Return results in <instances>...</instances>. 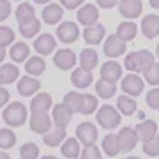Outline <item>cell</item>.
<instances>
[{
	"label": "cell",
	"instance_id": "cb8c5ba5",
	"mask_svg": "<svg viewBox=\"0 0 159 159\" xmlns=\"http://www.w3.org/2000/svg\"><path fill=\"white\" fill-rule=\"evenodd\" d=\"M51 106H53L51 96L46 94V92H39V94L32 99V102H30V110H32V111H48Z\"/></svg>",
	"mask_w": 159,
	"mask_h": 159
},
{
	"label": "cell",
	"instance_id": "5bb4252c",
	"mask_svg": "<svg viewBox=\"0 0 159 159\" xmlns=\"http://www.w3.org/2000/svg\"><path fill=\"white\" fill-rule=\"evenodd\" d=\"M55 46H57V41L51 34H41L34 41V50L39 55H50L51 51L55 50Z\"/></svg>",
	"mask_w": 159,
	"mask_h": 159
},
{
	"label": "cell",
	"instance_id": "3957f363",
	"mask_svg": "<svg viewBox=\"0 0 159 159\" xmlns=\"http://www.w3.org/2000/svg\"><path fill=\"white\" fill-rule=\"evenodd\" d=\"M97 122H99L101 127H104L108 131L115 129L120 124V111L117 108H113V106H110V104H104L97 111Z\"/></svg>",
	"mask_w": 159,
	"mask_h": 159
},
{
	"label": "cell",
	"instance_id": "6da1fadb",
	"mask_svg": "<svg viewBox=\"0 0 159 159\" xmlns=\"http://www.w3.org/2000/svg\"><path fill=\"white\" fill-rule=\"evenodd\" d=\"M156 62L154 60V55L148 50H138L129 53L124 60V66L127 71L131 73H145L152 64Z\"/></svg>",
	"mask_w": 159,
	"mask_h": 159
},
{
	"label": "cell",
	"instance_id": "db71d44e",
	"mask_svg": "<svg viewBox=\"0 0 159 159\" xmlns=\"http://www.w3.org/2000/svg\"><path fill=\"white\" fill-rule=\"evenodd\" d=\"M156 55L159 57V44H157V48H156Z\"/></svg>",
	"mask_w": 159,
	"mask_h": 159
},
{
	"label": "cell",
	"instance_id": "836d02e7",
	"mask_svg": "<svg viewBox=\"0 0 159 159\" xmlns=\"http://www.w3.org/2000/svg\"><path fill=\"white\" fill-rule=\"evenodd\" d=\"M39 30H41V23H39V20H37V18L30 20V21L20 23V32H21L23 37H34Z\"/></svg>",
	"mask_w": 159,
	"mask_h": 159
},
{
	"label": "cell",
	"instance_id": "7c38bea8",
	"mask_svg": "<svg viewBox=\"0 0 159 159\" xmlns=\"http://www.w3.org/2000/svg\"><path fill=\"white\" fill-rule=\"evenodd\" d=\"M53 62L57 66L58 69H62V71H67V69H73L74 64L78 62L76 60V55H74L73 50H67V48H64V50H58L55 53V58H53Z\"/></svg>",
	"mask_w": 159,
	"mask_h": 159
},
{
	"label": "cell",
	"instance_id": "9c48e42d",
	"mask_svg": "<svg viewBox=\"0 0 159 159\" xmlns=\"http://www.w3.org/2000/svg\"><path fill=\"white\" fill-rule=\"evenodd\" d=\"M73 110L69 108V104L66 102H60V104H55L53 106V124L58 125V127H67L71 119H73Z\"/></svg>",
	"mask_w": 159,
	"mask_h": 159
},
{
	"label": "cell",
	"instance_id": "44dd1931",
	"mask_svg": "<svg viewBox=\"0 0 159 159\" xmlns=\"http://www.w3.org/2000/svg\"><path fill=\"white\" fill-rule=\"evenodd\" d=\"M43 140L48 147H57L66 140V127H55V129H48L43 134Z\"/></svg>",
	"mask_w": 159,
	"mask_h": 159
},
{
	"label": "cell",
	"instance_id": "f907efd6",
	"mask_svg": "<svg viewBox=\"0 0 159 159\" xmlns=\"http://www.w3.org/2000/svg\"><path fill=\"white\" fill-rule=\"evenodd\" d=\"M7 157H9L7 152H2V150H0V159H7Z\"/></svg>",
	"mask_w": 159,
	"mask_h": 159
},
{
	"label": "cell",
	"instance_id": "f5cc1de1",
	"mask_svg": "<svg viewBox=\"0 0 159 159\" xmlns=\"http://www.w3.org/2000/svg\"><path fill=\"white\" fill-rule=\"evenodd\" d=\"M138 119H145V113H143V111H138Z\"/></svg>",
	"mask_w": 159,
	"mask_h": 159
},
{
	"label": "cell",
	"instance_id": "8fae6325",
	"mask_svg": "<svg viewBox=\"0 0 159 159\" xmlns=\"http://www.w3.org/2000/svg\"><path fill=\"white\" fill-rule=\"evenodd\" d=\"M117 6L124 18H138L143 11L142 0H119Z\"/></svg>",
	"mask_w": 159,
	"mask_h": 159
},
{
	"label": "cell",
	"instance_id": "7dc6e473",
	"mask_svg": "<svg viewBox=\"0 0 159 159\" xmlns=\"http://www.w3.org/2000/svg\"><path fill=\"white\" fill-rule=\"evenodd\" d=\"M6 102H9V92H7L6 89L0 87V108H4Z\"/></svg>",
	"mask_w": 159,
	"mask_h": 159
},
{
	"label": "cell",
	"instance_id": "ee69618b",
	"mask_svg": "<svg viewBox=\"0 0 159 159\" xmlns=\"http://www.w3.org/2000/svg\"><path fill=\"white\" fill-rule=\"evenodd\" d=\"M11 14V2L9 0H0V21H4Z\"/></svg>",
	"mask_w": 159,
	"mask_h": 159
},
{
	"label": "cell",
	"instance_id": "5b68a950",
	"mask_svg": "<svg viewBox=\"0 0 159 159\" xmlns=\"http://www.w3.org/2000/svg\"><path fill=\"white\" fill-rule=\"evenodd\" d=\"M125 48H127V46H125V41H122L117 34H113L104 41L102 51H104V55L108 58H117V57H120V55H124Z\"/></svg>",
	"mask_w": 159,
	"mask_h": 159
},
{
	"label": "cell",
	"instance_id": "d6a6232c",
	"mask_svg": "<svg viewBox=\"0 0 159 159\" xmlns=\"http://www.w3.org/2000/svg\"><path fill=\"white\" fill-rule=\"evenodd\" d=\"M35 18V11L34 7L30 6V4H20V7L16 9V20L18 23H25V21H30V20H34Z\"/></svg>",
	"mask_w": 159,
	"mask_h": 159
},
{
	"label": "cell",
	"instance_id": "ffe728a7",
	"mask_svg": "<svg viewBox=\"0 0 159 159\" xmlns=\"http://www.w3.org/2000/svg\"><path fill=\"white\" fill-rule=\"evenodd\" d=\"M39 89H41L39 80L32 78V76H25V78H21L20 81H18V92H20L21 96H25V97L35 94Z\"/></svg>",
	"mask_w": 159,
	"mask_h": 159
},
{
	"label": "cell",
	"instance_id": "c3c4849f",
	"mask_svg": "<svg viewBox=\"0 0 159 159\" xmlns=\"http://www.w3.org/2000/svg\"><path fill=\"white\" fill-rule=\"evenodd\" d=\"M4 58H6V50H4V46H0V64L4 62Z\"/></svg>",
	"mask_w": 159,
	"mask_h": 159
},
{
	"label": "cell",
	"instance_id": "52a82bcc",
	"mask_svg": "<svg viewBox=\"0 0 159 159\" xmlns=\"http://www.w3.org/2000/svg\"><path fill=\"white\" fill-rule=\"evenodd\" d=\"M76 138L78 142H81L83 145H94L97 140V127L92 122H81L76 127Z\"/></svg>",
	"mask_w": 159,
	"mask_h": 159
},
{
	"label": "cell",
	"instance_id": "ba28073f",
	"mask_svg": "<svg viewBox=\"0 0 159 159\" xmlns=\"http://www.w3.org/2000/svg\"><path fill=\"white\" fill-rule=\"evenodd\" d=\"M30 129L37 134H44L48 129H51V117L48 115V111H32Z\"/></svg>",
	"mask_w": 159,
	"mask_h": 159
},
{
	"label": "cell",
	"instance_id": "9f6ffc18",
	"mask_svg": "<svg viewBox=\"0 0 159 159\" xmlns=\"http://www.w3.org/2000/svg\"><path fill=\"white\" fill-rule=\"evenodd\" d=\"M0 85H2V76H0Z\"/></svg>",
	"mask_w": 159,
	"mask_h": 159
},
{
	"label": "cell",
	"instance_id": "ab89813d",
	"mask_svg": "<svg viewBox=\"0 0 159 159\" xmlns=\"http://www.w3.org/2000/svg\"><path fill=\"white\" fill-rule=\"evenodd\" d=\"M14 41V32L11 30V27H0V46H9Z\"/></svg>",
	"mask_w": 159,
	"mask_h": 159
},
{
	"label": "cell",
	"instance_id": "7a4b0ae2",
	"mask_svg": "<svg viewBox=\"0 0 159 159\" xmlns=\"http://www.w3.org/2000/svg\"><path fill=\"white\" fill-rule=\"evenodd\" d=\"M2 117L6 120V124H9L11 127H20L27 120V108L23 106L21 102H11L4 110V115Z\"/></svg>",
	"mask_w": 159,
	"mask_h": 159
},
{
	"label": "cell",
	"instance_id": "f6af8a7d",
	"mask_svg": "<svg viewBox=\"0 0 159 159\" xmlns=\"http://www.w3.org/2000/svg\"><path fill=\"white\" fill-rule=\"evenodd\" d=\"M85 0H60V4H62L66 9H76L78 6H81Z\"/></svg>",
	"mask_w": 159,
	"mask_h": 159
},
{
	"label": "cell",
	"instance_id": "f1b7e54d",
	"mask_svg": "<svg viewBox=\"0 0 159 159\" xmlns=\"http://www.w3.org/2000/svg\"><path fill=\"white\" fill-rule=\"evenodd\" d=\"M25 69H27V73L32 74V76H39V74L44 73L46 62L41 57H30L29 60H27V64H25Z\"/></svg>",
	"mask_w": 159,
	"mask_h": 159
},
{
	"label": "cell",
	"instance_id": "4fadbf2b",
	"mask_svg": "<svg viewBox=\"0 0 159 159\" xmlns=\"http://www.w3.org/2000/svg\"><path fill=\"white\" fill-rule=\"evenodd\" d=\"M78 21L83 25V27H90L94 23H97L99 20V11H97L96 6H92V4H85V6H81V9L78 11Z\"/></svg>",
	"mask_w": 159,
	"mask_h": 159
},
{
	"label": "cell",
	"instance_id": "e575fe53",
	"mask_svg": "<svg viewBox=\"0 0 159 159\" xmlns=\"http://www.w3.org/2000/svg\"><path fill=\"white\" fill-rule=\"evenodd\" d=\"M64 102L69 104V108L73 110V111H81V104H83V94H80V92H67L66 96H64Z\"/></svg>",
	"mask_w": 159,
	"mask_h": 159
},
{
	"label": "cell",
	"instance_id": "277c9868",
	"mask_svg": "<svg viewBox=\"0 0 159 159\" xmlns=\"http://www.w3.org/2000/svg\"><path fill=\"white\" fill-rule=\"evenodd\" d=\"M145 89V81H143L136 73H131V74H125L124 80H122V90L124 94L131 97H136L140 96Z\"/></svg>",
	"mask_w": 159,
	"mask_h": 159
},
{
	"label": "cell",
	"instance_id": "816d5d0a",
	"mask_svg": "<svg viewBox=\"0 0 159 159\" xmlns=\"http://www.w3.org/2000/svg\"><path fill=\"white\" fill-rule=\"evenodd\" d=\"M35 4H48V2H50V0H34Z\"/></svg>",
	"mask_w": 159,
	"mask_h": 159
},
{
	"label": "cell",
	"instance_id": "8d00e7d4",
	"mask_svg": "<svg viewBox=\"0 0 159 159\" xmlns=\"http://www.w3.org/2000/svg\"><path fill=\"white\" fill-rule=\"evenodd\" d=\"M97 108V99L92 94H83V104H81V113L83 115H90L94 113Z\"/></svg>",
	"mask_w": 159,
	"mask_h": 159
},
{
	"label": "cell",
	"instance_id": "7402d4cb",
	"mask_svg": "<svg viewBox=\"0 0 159 159\" xmlns=\"http://www.w3.org/2000/svg\"><path fill=\"white\" fill-rule=\"evenodd\" d=\"M97 62H99V57H97L96 50H92V48L81 50V53H80V67L92 71V69H96Z\"/></svg>",
	"mask_w": 159,
	"mask_h": 159
},
{
	"label": "cell",
	"instance_id": "8992f818",
	"mask_svg": "<svg viewBox=\"0 0 159 159\" xmlns=\"http://www.w3.org/2000/svg\"><path fill=\"white\" fill-rule=\"evenodd\" d=\"M117 142H119L120 152H131L138 143L136 131L133 129V127H124V129H120L119 134H117Z\"/></svg>",
	"mask_w": 159,
	"mask_h": 159
},
{
	"label": "cell",
	"instance_id": "11a10c76",
	"mask_svg": "<svg viewBox=\"0 0 159 159\" xmlns=\"http://www.w3.org/2000/svg\"><path fill=\"white\" fill-rule=\"evenodd\" d=\"M156 138H157V140H159V129H157V134H156Z\"/></svg>",
	"mask_w": 159,
	"mask_h": 159
},
{
	"label": "cell",
	"instance_id": "e0dca14e",
	"mask_svg": "<svg viewBox=\"0 0 159 159\" xmlns=\"http://www.w3.org/2000/svg\"><path fill=\"white\" fill-rule=\"evenodd\" d=\"M101 78L108 80V81H119L122 78V66L115 60H108L106 64H102L101 67Z\"/></svg>",
	"mask_w": 159,
	"mask_h": 159
},
{
	"label": "cell",
	"instance_id": "4dcf8cb0",
	"mask_svg": "<svg viewBox=\"0 0 159 159\" xmlns=\"http://www.w3.org/2000/svg\"><path fill=\"white\" fill-rule=\"evenodd\" d=\"M62 154L66 157H78L80 156V142L78 138H67V140H64L62 143Z\"/></svg>",
	"mask_w": 159,
	"mask_h": 159
},
{
	"label": "cell",
	"instance_id": "30bf717a",
	"mask_svg": "<svg viewBox=\"0 0 159 159\" xmlns=\"http://www.w3.org/2000/svg\"><path fill=\"white\" fill-rule=\"evenodd\" d=\"M57 35L62 43L71 44V43H74V41L80 37V29L74 21H64L57 29Z\"/></svg>",
	"mask_w": 159,
	"mask_h": 159
},
{
	"label": "cell",
	"instance_id": "60d3db41",
	"mask_svg": "<svg viewBox=\"0 0 159 159\" xmlns=\"http://www.w3.org/2000/svg\"><path fill=\"white\" fill-rule=\"evenodd\" d=\"M143 152L147 154V156H159V140L157 138L143 142Z\"/></svg>",
	"mask_w": 159,
	"mask_h": 159
},
{
	"label": "cell",
	"instance_id": "7bdbcfd3",
	"mask_svg": "<svg viewBox=\"0 0 159 159\" xmlns=\"http://www.w3.org/2000/svg\"><path fill=\"white\" fill-rule=\"evenodd\" d=\"M81 157L83 159H99L101 157V152H99V148L96 147V143H94V145H87L85 150L81 152Z\"/></svg>",
	"mask_w": 159,
	"mask_h": 159
},
{
	"label": "cell",
	"instance_id": "4316f807",
	"mask_svg": "<svg viewBox=\"0 0 159 159\" xmlns=\"http://www.w3.org/2000/svg\"><path fill=\"white\" fill-rule=\"evenodd\" d=\"M117 108H119V111L122 115H133L136 111V101L131 96H127V94L125 96H120L117 99Z\"/></svg>",
	"mask_w": 159,
	"mask_h": 159
},
{
	"label": "cell",
	"instance_id": "83f0119b",
	"mask_svg": "<svg viewBox=\"0 0 159 159\" xmlns=\"http://www.w3.org/2000/svg\"><path fill=\"white\" fill-rule=\"evenodd\" d=\"M102 150H104L106 156H111V157L120 152L119 142H117V134L110 133V134H106V136L102 138Z\"/></svg>",
	"mask_w": 159,
	"mask_h": 159
},
{
	"label": "cell",
	"instance_id": "bcb514c9",
	"mask_svg": "<svg viewBox=\"0 0 159 159\" xmlns=\"http://www.w3.org/2000/svg\"><path fill=\"white\" fill-rule=\"evenodd\" d=\"M119 0H97V6L102 7V9H111L113 6H117Z\"/></svg>",
	"mask_w": 159,
	"mask_h": 159
},
{
	"label": "cell",
	"instance_id": "f35d334b",
	"mask_svg": "<svg viewBox=\"0 0 159 159\" xmlns=\"http://www.w3.org/2000/svg\"><path fill=\"white\" fill-rule=\"evenodd\" d=\"M20 154H21L23 159H34L39 156V147L35 143H25L21 148H20Z\"/></svg>",
	"mask_w": 159,
	"mask_h": 159
},
{
	"label": "cell",
	"instance_id": "d4e9b609",
	"mask_svg": "<svg viewBox=\"0 0 159 159\" xmlns=\"http://www.w3.org/2000/svg\"><path fill=\"white\" fill-rule=\"evenodd\" d=\"M117 92V85L113 81H108V80H97L96 81V94L102 99H110V97L115 96Z\"/></svg>",
	"mask_w": 159,
	"mask_h": 159
},
{
	"label": "cell",
	"instance_id": "1f68e13d",
	"mask_svg": "<svg viewBox=\"0 0 159 159\" xmlns=\"http://www.w3.org/2000/svg\"><path fill=\"white\" fill-rule=\"evenodd\" d=\"M29 53H30V48L25 43H16L14 46H11V51H9V55H11L14 62H25Z\"/></svg>",
	"mask_w": 159,
	"mask_h": 159
},
{
	"label": "cell",
	"instance_id": "b9f144b4",
	"mask_svg": "<svg viewBox=\"0 0 159 159\" xmlns=\"http://www.w3.org/2000/svg\"><path fill=\"white\" fill-rule=\"evenodd\" d=\"M147 104L152 110H157L159 111V89H152L147 94Z\"/></svg>",
	"mask_w": 159,
	"mask_h": 159
},
{
	"label": "cell",
	"instance_id": "74e56055",
	"mask_svg": "<svg viewBox=\"0 0 159 159\" xmlns=\"http://www.w3.org/2000/svg\"><path fill=\"white\" fill-rule=\"evenodd\" d=\"M143 74H145V81L147 83H150V85H159V64L157 62H154Z\"/></svg>",
	"mask_w": 159,
	"mask_h": 159
},
{
	"label": "cell",
	"instance_id": "9a60e30c",
	"mask_svg": "<svg viewBox=\"0 0 159 159\" xmlns=\"http://www.w3.org/2000/svg\"><path fill=\"white\" fill-rule=\"evenodd\" d=\"M134 131H136L138 140L147 142V140L156 138V134H157V124H156L154 120H142V122L134 127Z\"/></svg>",
	"mask_w": 159,
	"mask_h": 159
},
{
	"label": "cell",
	"instance_id": "d6986e66",
	"mask_svg": "<svg viewBox=\"0 0 159 159\" xmlns=\"http://www.w3.org/2000/svg\"><path fill=\"white\" fill-rule=\"evenodd\" d=\"M92 80H94L92 71L83 69V67L74 69L73 74H71V81H73V85L76 87V89H87V87L92 83Z\"/></svg>",
	"mask_w": 159,
	"mask_h": 159
},
{
	"label": "cell",
	"instance_id": "603a6c76",
	"mask_svg": "<svg viewBox=\"0 0 159 159\" xmlns=\"http://www.w3.org/2000/svg\"><path fill=\"white\" fill-rule=\"evenodd\" d=\"M62 16H64V11L58 4H48V6L43 9V18H44V21L48 23V25L58 23L62 20Z\"/></svg>",
	"mask_w": 159,
	"mask_h": 159
},
{
	"label": "cell",
	"instance_id": "ac0fdd59",
	"mask_svg": "<svg viewBox=\"0 0 159 159\" xmlns=\"http://www.w3.org/2000/svg\"><path fill=\"white\" fill-rule=\"evenodd\" d=\"M142 32L147 39H154L159 35V16L157 14H148L142 21Z\"/></svg>",
	"mask_w": 159,
	"mask_h": 159
},
{
	"label": "cell",
	"instance_id": "484cf974",
	"mask_svg": "<svg viewBox=\"0 0 159 159\" xmlns=\"http://www.w3.org/2000/svg\"><path fill=\"white\" fill-rule=\"evenodd\" d=\"M138 34V27L134 25L133 21H122L117 29V35H119L122 41H133Z\"/></svg>",
	"mask_w": 159,
	"mask_h": 159
},
{
	"label": "cell",
	"instance_id": "681fc988",
	"mask_svg": "<svg viewBox=\"0 0 159 159\" xmlns=\"http://www.w3.org/2000/svg\"><path fill=\"white\" fill-rule=\"evenodd\" d=\"M150 2V6L154 7V9H159V0H148Z\"/></svg>",
	"mask_w": 159,
	"mask_h": 159
},
{
	"label": "cell",
	"instance_id": "f546056e",
	"mask_svg": "<svg viewBox=\"0 0 159 159\" xmlns=\"http://www.w3.org/2000/svg\"><path fill=\"white\" fill-rule=\"evenodd\" d=\"M0 76H2V83H12V81H16L18 76H20V71L14 64H4L2 67H0Z\"/></svg>",
	"mask_w": 159,
	"mask_h": 159
},
{
	"label": "cell",
	"instance_id": "2e32d148",
	"mask_svg": "<svg viewBox=\"0 0 159 159\" xmlns=\"http://www.w3.org/2000/svg\"><path fill=\"white\" fill-rule=\"evenodd\" d=\"M104 27L102 25H99V23H94V25H90V27H85V32H83V39H85L87 44L90 46H96L99 44L102 39H104Z\"/></svg>",
	"mask_w": 159,
	"mask_h": 159
},
{
	"label": "cell",
	"instance_id": "d590c367",
	"mask_svg": "<svg viewBox=\"0 0 159 159\" xmlns=\"http://www.w3.org/2000/svg\"><path fill=\"white\" fill-rule=\"evenodd\" d=\"M16 143V134L11 129H0V148H12Z\"/></svg>",
	"mask_w": 159,
	"mask_h": 159
}]
</instances>
